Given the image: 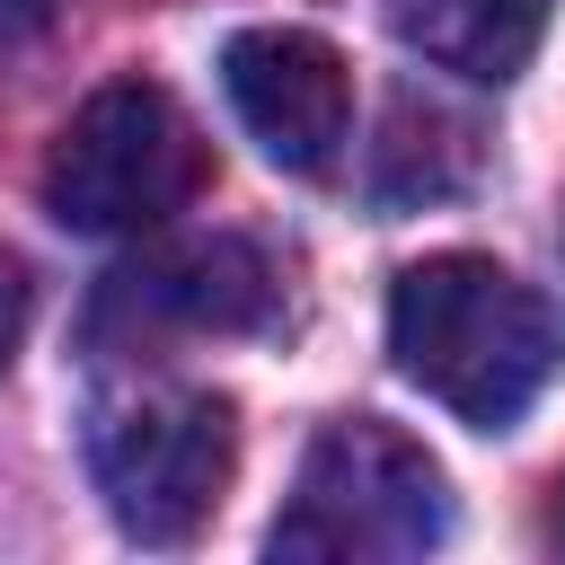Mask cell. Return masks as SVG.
<instances>
[{"label": "cell", "mask_w": 565, "mask_h": 565, "mask_svg": "<svg viewBox=\"0 0 565 565\" xmlns=\"http://www.w3.org/2000/svg\"><path fill=\"white\" fill-rule=\"evenodd\" d=\"M88 468L124 539L185 547L238 468V415L212 388H124L88 424Z\"/></svg>", "instance_id": "277c9868"}, {"label": "cell", "mask_w": 565, "mask_h": 565, "mask_svg": "<svg viewBox=\"0 0 565 565\" xmlns=\"http://www.w3.org/2000/svg\"><path fill=\"white\" fill-rule=\"evenodd\" d=\"M397 371L477 433H512L565 371V318L494 256H424L388 282Z\"/></svg>", "instance_id": "6da1fadb"}, {"label": "cell", "mask_w": 565, "mask_h": 565, "mask_svg": "<svg viewBox=\"0 0 565 565\" xmlns=\"http://www.w3.org/2000/svg\"><path fill=\"white\" fill-rule=\"evenodd\" d=\"M53 26V0H0V53L9 44H35Z\"/></svg>", "instance_id": "9c48e42d"}, {"label": "cell", "mask_w": 565, "mask_h": 565, "mask_svg": "<svg viewBox=\"0 0 565 565\" xmlns=\"http://www.w3.org/2000/svg\"><path fill=\"white\" fill-rule=\"evenodd\" d=\"M26 309H35V291H26V265L0 247V371L18 362V335H26Z\"/></svg>", "instance_id": "ba28073f"}, {"label": "cell", "mask_w": 565, "mask_h": 565, "mask_svg": "<svg viewBox=\"0 0 565 565\" xmlns=\"http://www.w3.org/2000/svg\"><path fill=\"white\" fill-rule=\"evenodd\" d=\"M450 539V477L424 441H406L380 415H335L291 477L282 521L265 530L274 556L300 565H406Z\"/></svg>", "instance_id": "7a4b0ae2"}, {"label": "cell", "mask_w": 565, "mask_h": 565, "mask_svg": "<svg viewBox=\"0 0 565 565\" xmlns=\"http://www.w3.org/2000/svg\"><path fill=\"white\" fill-rule=\"evenodd\" d=\"M265 309H274V274L247 238H194V247H168V256L106 274V318H132V327L238 335Z\"/></svg>", "instance_id": "8992f818"}, {"label": "cell", "mask_w": 565, "mask_h": 565, "mask_svg": "<svg viewBox=\"0 0 565 565\" xmlns=\"http://www.w3.org/2000/svg\"><path fill=\"white\" fill-rule=\"evenodd\" d=\"M388 26L433 71L503 88L530 71V53L547 35V0H388Z\"/></svg>", "instance_id": "52a82bcc"}, {"label": "cell", "mask_w": 565, "mask_h": 565, "mask_svg": "<svg viewBox=\"0 0 565 565\" xmlns=\"http://www.w3.org/2000/svg\"><path fill=\"white\" fill-rule=\"evenodd\" d=\"M203 141L159 79H106L44 159V212L79 238H132L194 203Z\"/></svg>", "instance_id": "3957f363"}, {"label": "cell", "mask_w": 565, "mask_h": 565, "mask_svg": "<svg viewBox=\"0 0 565 565\" xmlns=\"http://www.w3.org/2000/svg\"><path fill=\"white\" fill-rule=\"evenodd\" d=\"M547 539L565 547V486H556V512H547Z\"/></svg>", "instance_id": "30bf717a"}, {"label": "cell", "mask_w": 565, "mask_h": 565, "mask_svg": "<svg viewBox=\"0 0 565 565\" xmlns=\"http://www.w3.org/2000/svg\"><path fill=\"white\" fill-rule=\"evenodd\" d=\"M221 88L247 124V141L291 168V177H318L335 168L344 132H353V79H344V53L309 26H238L221 44Z\"/></svg>", "instance_id": "5b68a950"}]
</instances>
